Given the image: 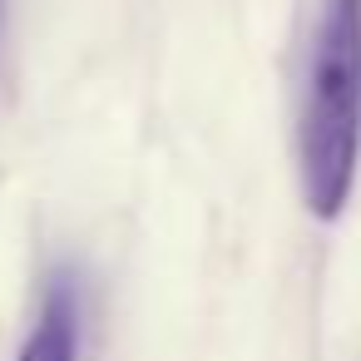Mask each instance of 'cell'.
<instances>
[{"mask_svg":"<svg viewBox=\"0 0 361 361\" xmlns=\"http://www.w3.org/2000/svg\"><path fill=\"white\" fill-rule=\"evenodd\" d=\"M361 173V0H317L297 85V183L312 218L336 223Z\"/></svg>","mask_w":361,"mask_h":361,"instance_id":"obj_1","label":"cell"},{"mask_svg":"<svg viewBox=\"0 0 361 361\" xmlns=\"http://www.w3.org/2000/svg\"><path fill=\"white\" fill-rule=\"evenodd\" d=\"M90 331V287L80 267H50L40 282L35 322L16 351V361H80Z\"/></svg>","mask_w":361,"mask_h":361,"instance_id":"obj_2","label":"cell"},{"mask_svg":"<svg viewBox=\"0 0 361 361\" xmlns=\"http://www.w3.org/2000/svg\"><path fill=\"white\" fill-rule=\"evenodd\" d=\"M6 20H11V0H0V40H6Z\"/></svg>","mask_w":361,"mask_h":361,"instance_id":"obj_3","label":"cell"}]
</instances>
